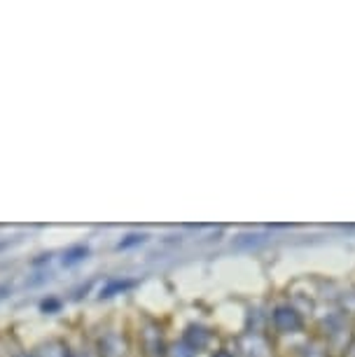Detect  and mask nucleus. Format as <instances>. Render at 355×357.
<instances>
[]
</instances>
